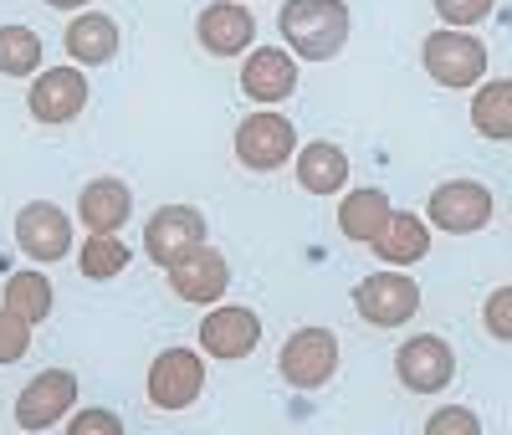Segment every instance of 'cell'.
Segmentation results:
<instances>
[{
	"mask_svg": "<svg viewBox=\"0 0 512 435\" xmlns=\"http://www.w3.org/2000/svg\"><path fill=\"white\" fill-rule=\"evenodd\" d=\"M0 72L6 77L41 72V36L31 26H0Z\"/></svg>",
	"mask_w": 512,
	"mask_h": 435,
	"instance_id": "d4e9b609",
	"label": "cell"
},
{
	"mask_svg": "<svg viewBox=\"0 0 512 435\" xmlns=\"http://www.w3.org/2000/svg\"><path fill=\"white\" fill-rule=\"evenodd\" d=\"M420 57H425V72H431L441 87H472V82H482V72H487L482 36L461 31V26L431 31V36H425V47H420Z\"/></svg>",
	"mask_w": 512,
	"mask_h": 435,
	"instance_id": "7a4b0ae2",
	"label": "cell"
},
{
	"mask_svg": "<svg viewBox=\"0 0 512 435\" xmlns=\"http://www.w3.org/2000/svg\"><path fill=\"white\" fill-rule=\"evenodd\" d=\"M47 6H57V11H77V6H88V0H47Z\"/></svg>",
	"mask_w": 512,
	"mask_h": 435,
	"instance_id": "4dcf8cb0",
	"label": "cell"
},
{
	"mask_svg": "<svg viewBox=\"0 0 512 435\" xmlns=\"http://www.w3.org/2000/svg\"><path fill=\"white\" fill-rule=\"evenodd\" d=\"M236 159L246 169H256V174L282 169L287 159H297V128L282 113H267V108L241 118V128H236Z\"/></svg>",
	"mask_w": 512,
	"mask_h": 435,
	"instance_id": "3957f363",
	"label": "cell"
},
{
	"mask_svg": "<svg viewBox=\"0 0 512 435\" xmlns=\"http://www.w3.org/2000/svg\"><path fill=\"white\" fill-rule=\"evenodd\" d=\"M369 246H374V256L384 261V267H415V261L431 251V231H425L420 215L395 210V215H390V226H384Z\"/></svg>",
	"mask_w": 512,
	"mask_h": 435,
	"instance_id": "d6986e66",
	"label": "cell"
},
{
	"mask_svg": "<svg viewBox=\"0 0 512 435\" xmlns=\"http://www.w3.org/2000/svg\"><path fill=\"white\" fill-rule=\"evenodd\" d=\"M67 430H72V435H93V430L118 435V430H123V420H118L113 410H82V415H72V420H67Z\"/></svg>",
	"mask_w": 512,
	"mask_h": 435,
	"instance_id": "f1b7e54d",
	"label": "cell"
},
{
	"mask_svg": "<svg viewBox=\"0 0 512 435\" xmlns=\"http://www.w3.org/2000/svg\"><path fill=\"white\" fill-rule=\"evenodd\" d=\"M164 272H169V292L185 297V302H221L226 287H231V267L216 246H195Z\"/></svg>",
	"mask_w": 512,
	"mask_h": 435,
	"instance_id": "5bb4252c",
	"label": "cell"
},
{
	"mask_svg": "<svg viewBox=\"0 0 512 435\" xmlns=\"http://www.w3.org/2000/svg\"><path fill=\"white\" fill-rule=\"evenodd\" d=\"M195 36H200V47L210 57H241L251 47V36H256V21H251L246 6H236V0H216V6L200 11Z\"/></svg>",
	"mask_w": 512,
	"mask_h": 435,
	"instance_id": "2e32d148",
	"label": "cell"
},
{
	"mask_svg": "<svg viewBox=\"0 0 512 435\" xmlns=\"http://www.w3.org/2000/svg\"><path fill=\"white\" fill-rule=\"evenodd\" d=\"M256 343H262V318L241 302H226V308L200 318V348L210 359H246L256 354Z\"/></svg>",
	"mask_w": 512,
	"mask_h": 435,
	"instance_id": "7c38bea8",
	"label": "cell"
},
{
	"mask_svg": "<svg viewBox=\"0 0 512 435\" xmlns=\"http://www.w3.org/2000/svg\"><path fill=\"white\" fill-rule=\"evenodd\" d=\"M16 246L31 261H62L72 251V215L52 200H31L16 215Z\"/></svg>",
	"mask_w": 512,
	"mask_h": 435,
	"instance_id": "30bf717a",
	"label": "cell"
},
{
	"mask_svg": "<svg viewBox=\"0 0 512 435\" xmlns=\"http://www.w3.org/2000/svg\"><path fill=\"white\" fill-rule=\"evenodd\" d=\"M67 57L82 62V67H103L118 57V21L103 16V11H82L72 26H67Z\"/></svg>",
	"mask_w": 512,
	"mask_h": 435,
	"instance_id": "ffe728a7",
	"label": "cell"
},
{
	"mask_svg": "<svg viewBox=\"0 0 512 435\" xmlns=\"http://www.w3.org/2000/svg\"><path fill=\"white\" fill-rule=\"evenodd\" d=\"M241 93L251 103H262V108L292 98L297 93V57L282 52V47H256L241 67Z\"/></svg>",
	"mask_w": 512,
	"mask_h": 435,
	"instance_id": "9a60e30c",
	"label": "cell"
},
{
	"mask_svg": "<svg viewBox=\"0 0 512 435\" xmlns=\"http://www.w3.org/2000/svg\"><path fill=\"white\" fill-rule=\"evenodd\" d=\"M472 128L482 139H512V77L482 82L472 98Z\"/></svg>",
	"mask_w": 512,
	"mask_h": 435,
	"instance_id": "7402d4cb",
	"label": "cell"
},
{
	"mask_svg": "<svg viewBox=\"0 0 512 435\" xmlns=\"http://www.w3.org/2000/svg\"><path fill=\"white\" fill-rule=\"evenodd\" d=\"M31 328H36V323H26L21 313H11L6 302H0V364L26 359V348H31Z\"/></svg>",
	"mask_w": 512,
	"mask_h": 435,
	"instance_id": "484cf974",
	"label": "cell"
},
{
	"mask_svg": "<svg viewBox=\"0 0 512 435\" xmlns=\"http://www.w3.org/2000/svg\"><path fill=\"white\" fill-rule=\"evenodd\" d=\"M297 185L308 195H338L349 185V154L328 139H313L308 149H297Z\"/></svg>",
	"mask_w": 512,
	"mask_h": 435,
	"instance_id": "ac0fdd59",
	"label": "cell"
},
{
	"mask_svg": "<svg viewBox=\"0 0 512 435\" xmlns=\"http://www.w3.org/2000/svg\"><path fill=\"white\" fill-rule=\"evenodd\" d=\"M128 261H134V251L118 241V231H93L88 246H82V256H77V267H82V277L108 282V277H118L128 267Z\"/></svg>",
	"mask_w": 512,
	"mask_h": 435,
	"instance_id": "603a6c76",
	"label": "cell"
},
{
	"mask_svg": "<svg viewBox=\"0 0 512 435\" xmlns=\"http://www.w3.org/2000/svg\"><path fill=\"white\" fill-rule=\"evenodd\" d=\"M205 389V364L190 348H164V354L149 364V400L159 410H185L200 400Z\"/></svg>",
	"mask_w": 512,
	"mask_h": 435,
	"instance_id": "8fae6325",
	"label": "cell"
},
{
	"mask_svg": "<svg viewBox=\"0 0 512 435\" xmlns=\"http://www.w3.org/2000/svg\"><path fill=\"white\" fill-rule=\"evenodd\" d=\"M390 195L384 190H349L344 205H338V231H344L349 241H374L384 226H390Z\"/></svg>",
	"mask_w": 512,
	"mask_h": 435,
	"instance_id": "44dd1931",
	"label": "cell"
},
{
	"mask_svg": "<svg viewBox=\"0 0 512 435\" xmlns=\"http://www.w3.org/2000/svg\"><path fill=\"white\" fill-rule=\"evenodd\" d=\"M0 302L11 313H21L26 323H41V318H52V282L41 272H16V277H6V297Z\"/></svg>",
	"mask_w": 512,
	"mask_h": 435,
	"instance_id": "cb8c5ba5",
	"label": "cell"
},
{
	"mask_svg": "<svg viewBox=\"0 0 512 435\" xmlns=\"http://www.w3.org/2000/svg\"><path fill=\"white\" fill-rule=\"evenodd\" d=\"M497 0H436V16L446 26H482Z\"/></svg>",
	"mask_w": 512,
	"mask_h": 435,
	"instance_id": "4316f807",
	"label": "cell"
},
{
	"mask_svg": "<svg viewBox=\"0 0 512 435\" xmlns=\"http://www.w3.org/2000/svg\"><path fill=\"white\" fill-rule=\"evenodd\" d=\"M277 369H282V379L292 389H323L338 374V338L328 328H297L282 343Z\"/></svg>",
	"mask_w": 512,
	"mask_h": 435,
	"instance_id": "277c9868",
	"label": "cell"
},
{
	"mask_svg": "<svg viewBox=\"0 0 512 435\" xmlns=\"http://www.w3.org/2000/svg\"><path fill=\"white\" fill-rule=\"evenodd\" d=\"M482 323H487V333H492V338L512 343V287H497V292L487 297V308H482Z\"/></svg>",
	"mask_w": 512,
	"mask_h": 435,
	"instance_id": "83f0119b",
	"label": "cell"
},
{
	"mask_svg": "<svg viewBox=\"0 0 512 435\" xmlns=\"http://www.w3.org/2000/svg\"><path fill=\"white\" fill-rule=\"evenodd\" d=\"M395 374H400L405 389H415V395H441V389L456 379V354H451L446 338L415 333L395 354Z\"/></svg>",
	"mask_w": 512,
	"mask_h": 435,
	"instance_id": "52a82bcc",
	"label": "cell"
},
{
	"mask_svg": "<svg viewBox=\"0 0 512 435\" xmlns=\"http://www.w3.org/2000/svg\"><path fill=\"white\" fill-rule=\"evenodd\" d=\"M477 415L472 410H461V405H451V410H436L431 420H425V430H431V435H441V430H466V435H477Z\"/></svg>",
	"mask_w": 512,
	"mask_h": 435,
	"instance_id": "f546056e",
	"label": "cell"
},
{
	"mask_svg": "<svg viewBox=\"0 0 512 435\" xmlns=\"http://www.w3.org/2000/svg\"><path fill=\"white\" fill-rule=\"evenodd\" d=\"M77 215H82L88 231H118L128 215H134V190H128L123 180H113V174H98V180L82 185Z\"/></svg>",
	"mask_w": 512,
	"mask_h": 435,
	"instance_id": "e0dca14e",
	"label": "cell"
},
{
	"mask_svg": "<svg viewBox=\"0 0 512 435\" xmlns=\"http://www.w3.org/2000/svg\"><path fill=\"white\" fill-rule=\"evenodd\" d=\"M354 308L374 328H400L420 313V287L405 272H374L354 287Z\"/></svg>",
	"mask_w": 512,
	"mask_h": 435,
	"instance_id": "5b68a950",
	"label": "cell"
},
{
	"mask_svg": "<svg viewBox=\"0 0 512 435\" xmlns=\"http://www.w3.org/2000/svg\"><path fill=\"white\" fill-rule=\"evenodd\" d=\"M205 215L195 205H164L144 221V256L154 267H175V261L195 246H205Z\"/></svg>",
	"mask_w": 512,
	"mask_h": 435,
	"instance_id": "8992f818",
	"label": "cell"
},
{
	"mask_svg": "<svg viewBox=\"0 0 512 435\" xmlns=\"http://www.w3.org/2000/svg\"><path fill=\"white\" fill-rule=\"evenodd\" d=\"M487 221H492V190L482 180H446L441 190H431V226L451 236H472Z\"/></svg>",
	"mask_w": 512,
	"mask_h": 435,
	"instance_id": "9c48e42d",
	"label": "cell"
},
{
	"mask_svg": "<svg viewBox=\"0 0 512 435\" xmlns=\"http://www.w3.org/2000/svg\"><path fill=\"white\" fill-rule=\"evenodd\" d=\"M26 108H31V118H36V123H72L82 108H88V77H82L77 67L36 72Z\"/></svg>",
	"mask_w": 512,
	"mask_h": 435,
	"instance_id": "4fadbf2b",
	"label": "cell"
},
{
	"mask_svg": "<svg viewBox=\"0 0 512 435\" xmlns=\"http://www.w3.org/2000/svg\"><path fill=\"white\" fill-rule=\"evenodd\" d=\"M72 405H77V374H72V369H47V374H36V379L21 389L16 425H21V430H52V425L67 420Z\"/></svg>",
	"mask_w": 512,
	"mask_h": 435,
	"instance_id": "ba28073f",
	"label": "cell"
},
{
	"mask_svg": "<svg viewBox=\"0 0 512 435\" xmlns=\"http://www.w3.org/2000/svg\"><path fill=\"white\" fill-rule=\"evenodd\" d=\"M277 26L287 36L292 57H303V62L338 57V52H344V41H349V31H354L344 0H287Z\"/></svg>",
	"mask_w": 512,
	"mask_h": 435,
	"instance_id": "6da1fadb",
	"label": "cell"
}]
</instances>
